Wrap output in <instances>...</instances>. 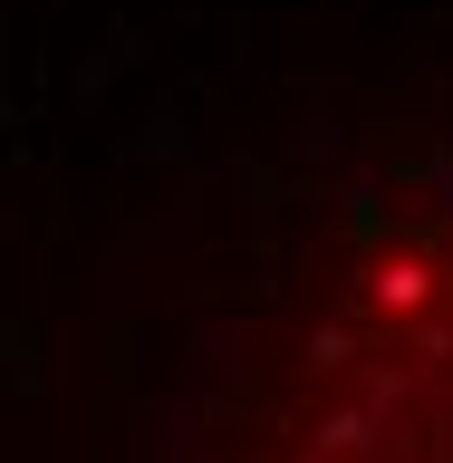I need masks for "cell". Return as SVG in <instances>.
<instances>
[{"label":"cell","mask_w":453,"mask_h":463,"mask_svg":"<svg viewBox=\"0 0 453 463\" xmlns=\"http://www.w3.org/2000/svg\"><path fill=\"white\" fill-rule=\"evenodd\" d=\"M165 463H453V78L376 87L270 194Z\"/></svg>","instance_id":"6da1fadb"}]
</instances>
